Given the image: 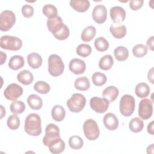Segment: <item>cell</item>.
<instances>
[{"instance_id": "32", "label": "cell", "mask_w": 154, "mask_h": 154, "mask_svg": "<svg viewBox=\"0 0 154 154\" xmlns=\"http://www.w3.org/2000/svg\"><path fill=\"white\" fill-rule=\"evenodd\" d=\"M10 111L13 114H21L25 109V103L20 100H13L10 106Z\"/></svg>"}, {"instance_id": "15", "label": "cell", "mask_w": 154, "mask_h": 154, "mask_svg": "<svg viewBox=\"0 0 154 154\" xmlns=\"http://www.w3.org/2000/svg\"><path fill=\"white\" fill-rule=\"evenodd\" d=\"M110 16L114 23L123 22L126 17V11L121 7L114 6L110 9Z\"/></svg>"}, {"instance_id": "24", "label": "cell", "mask_w": 154, "mask_h": 154, "mask_svg": "<svg viewBox=\"0 0 154 154\" xmlns=\"http://www.w3.org/2000/svg\"><path fill=\"white\" fill-rule=\"evenodd\" d=\"M51 116L55 121L61 122L66 116V111L62 106L56 105L52 109Z\"/></svg>"}, {"instance_id": "35", "label": "cell", "mask_w": 154, "mask_h": 154, "mask_svg": "<svg viewBox=\"0 0 154 154\" xmlns=\"http://www.w3.org/2000/svg\"><path fill=\"white\" fill-rule=\"evenodd\" d=\"M107 78L106 75L101 72H96L92 76V81L96 86H102L106 82Z\"/></svg>"}, {"instance_id": "40", "label": "cell", "mask_w": 154, "mask_h": 154, "mask_svg": "<svg viewBox=\"0 0 154 154\" xmlns=\"http://www.w3.org/2000/svg\"><path fill=\"white\" fill-rule=\"evenodd\" d=\"M132 53L135 57L141 58L147 54V48L143 44H138L134 46L132 49Z\"/></svg>"}, {"instance_id": "21", "label": "cell", "mask_w": 154, "mask_h": 154, "mask_svg": "<svg viewBox=\"0 0 154 154\" xmlns=\"http://www.w3.org/2000/svg\"><path fill=\"white\" fill-rule=\"evenodd\" d=\"M17 79L21 84L28 85L31 84L33 80L34 76L32 73L28 70H23L20 71L17 75Z\"/></svg>"}, {"instance_id": "9", "label": "cell", "mask_w": 154, "mask_h": 154, "mask_svg": "<svg viewBox=\"0 0 154 154\" xmlns=\"http://www.w3.org/2000/svg\"><path fill=\"white\" fill-rule=\"evenodd\" d=\"M153 113V104L152 102L149 99H142L139 104L138 115L144 119H149Z\"/></svg>"}, {"instance_id": "20", "label": "cell", "mask_w": 154, "mask_h": 154, "mask_svg": "<svg viewBox=\"0 0 154 154\" xmlns=\"http://www.w3.org/2000/svg\"><path fill=\"white\" fill-rule=\"evenodd\" d=\"M119 93V89L117 87L111 85L107 87L103 90L102 92V96L106 99L109 102H112L117 99Z\"/></svg>"}, {"instance_id": "8", "label": "cell", "mask_w": 154, "mask_h": 154, "mask_svg": "<svg viewBox=\"0 0 154 154\" xmlns=\"http://www.w3.org/2000/svg\"><path fill=\"white\" fill-rule=\"evenodd\" d=\"M16 22V16L11 10H4L0 14V29L7 31Z\"/></svg>"}, {"instance_id": "10", "label": "cell", "mask_w": 154, "mask_h": 154, "mask_svg": "<svg viewBox=\"0 0 154 154\" xmlns=\"http://www.w3.org/2000/svg\"><path fill=\"white\" fill-rule=\"evenodd\" d=\"M109 102L105 98L93 97L90 100V105L93 110L97 113H103L108 108Z\"/></svg>"}, {"instance_id": "19", "label": "cell", "mask_w": 154, "mask_h": 154, "mask_svg": "<svg viewBox=\"0 0 154 154\" xmlns=\"http://www.w3.org/2000/svg\"><path fill=\"white\" fill-rule=\"evenodd\" d=\"M27 61L30 67L34 69H36L42 66V58L38 54L32 52L27 56Z\"/></svg>"}, {"instance_id": "42", "label": "cell", "mask_w": 154, "mask_h": 154, "mask_svg": "<svg viewBox=\"0 0 154 154\" xmlns=\"http://www.w3.org/2000/svg\"><path fill=\"white\" fill-rule=\"evenodd\" d=\"M21 11L23 16L26 18L31 17L34 14V8L29 4L23 5L22 7Z\"/></svg>"}, {"instance_id": "22", "label": "cell", "mask_w": 154, "mask_h": 154, "mask_svg": "<svg viewBox=\"0 0 154 154\" xmlns=\"http://www.w3.org/2000/svg\"><path fill=\"white\" fill-rule=\"evenodd\" d=\"M27 103L32 109H40L43 106L42 98L37 94H30L27 98Z\"/></svg>"}, {"instance_id": "46", "label": "cell", "mask_w": 154, "mask_h": 154, "mask_svg": "<svg viewBox=\"0 0 154 154\" xmlns=\"http://www.w3.org/2000/svg\"><path fill=\"white\" fill-rule=\"evenodd\" d=\"M153 68H152V69L149 71L148 75H147L149 81H150V82L151 83H152V84L153 83Z\"/></svg>"}, {"instance_id": "25", "label": "cell", "mask_w": 154, "mask_h": 154, "mask_svg": "<svg viewBox=\"0 0 154 154\" xmlns=\"http://www.w3.org/2000/svg\"><path fill=\"white\" fill-rule=\"evenodd\" d=\"M96 29L94 26L90 25L85 28L81 35V40L85 42H90L95 36Z\"/></svg>"}, {"instance_id": "2", "label": "cell", "mask_w": 154, "mask_h": 154, "mask_svg": "<svg viewBox=\"0 0 154 154\" xmlns=\"http://www.w3.org/2000/svg\"><path fill=\"white\" fill-rule=\"evenodd\" d=\"M64 70V64L61 58L56 54H52L48 58V71L52 76L61 75Z\"/></svg>"}, {"instance_id": "12", "label": "cell", "mask_w": 154, "mask_h": 154, "mask_svg": "<svg viewBox=\"0 0 154 154\" xmlns=\"http://www.w3.org/2000/svg\"><path fill=\"white\" fill-rule=\"evenodd\" d=\"M92 17L97 23L101 24L104 23L107 17V10L106 7L101 4L96 5L93 10Z\"/></svg>"}, {"instance_id": "45", "label": "cell", "mask_w": 154, "mask_h": 154, "mask_svg": "<svg viewBox=\"0 0 154 154\" xmlns=\"http://www.w3.org/2000/svg\"><path fill=\"white\" fill-rule=\"evenodd\" d=\"M153 123L154 122L153 121H152L150 123L148 124L147 125V132L151 134V135H153L154 132H153Z\"/></svg>"}, {"instance_id": "18", "label": "cell", "mask_w": 154, "mask_h": 154, "mask_svg": "<svg viewBox=\"0 0 154 154\" xmlns=\"http://www.w3.org/2000/svg\"><path fill=\"white\" fill-rule=\"evenodd\" d=\"M70 5L75 11L79 13L86 11L90 7V2L88 0H71Z\"/></svg>"}, {"instance_id": "47", "label": "cell", "mask_w": 154, "mask_h": 154, "mask_svg": "<svg viewBox=\"0 0 154 154\" xmlns=\"http://www.w3.org/2000/svg\"><path fill=\"white\" fill-rule=\"evenodd\" d=\"M1 57H2L1 58V64H3L7 60V55H6L5 54H4L2 51H1Z\"/></svg>"}, {"instance_id": "37", "label": "cell", "mask_w": 154, "mask_h": 154, "mask_svg": "<svg viewBox=\"0 0 154 154\" xmlns=\"http://www.w3.org/2000/svg\"><path fill=\"white\" fill-rule=\"evenodd\" d=\"M42 12L48 19L52 18L57 16L58 11L55 6L52 4L45 5L42 9Z\"/></svg>"}, {"instance_id": "38", "label": "cell", "mask_w": 154, "mask_h": 154, "mask_svg": "<svg viewBox=\"0 0 154 154\" xmlns=\"http://www.w3.org/2000/svg\"><path fill=\"white\" fill-rule=\"evenodd\" d=\"M34 89L40 94H47L50 91V85L45 81H39L34 84Z\"/></svg>"}, {"instance_id": "33", "label": "cell", "mask_w": 154, "mask_h": 154, "mask_svg": "<svg viewBox=\"0 0 154 154\" xmlns=\"http://www.w3.org/2000/svg\"><path fill=\"white\" fill-rule=\"evenodd\" d=\"M69 144L72 149H80L84 144V141L82 138L78 135H73L69 138Z\"/></svg>"}, {"instance_id": "11", "label": "cell", "mask_w": 154, "mask_h": 154, "mask_svg": "<svg viewBox=\"0 0 154 154\" xmlns=\"http://www.w3.org/2000/svg\"><path fill=\"white\" fill-rule=\"evenodd\" d=\"M23 94V88L16 83L8 85L4 91L5 97L10 100H15Z\"/></svg>"}, {"instance_id": "1", "label": "cell", "mask_w": 154, "mask_h": 154, "mask_svg": "<svg viewBox=\"0 0 154 154\" xmlns=\"http://www.w3.org/2000/svg\"><path fill=\"white\" fill-rule=\"evenodd\" d=\"M24 129L31 136H38L42 133L40 117L35 113L29 114L25 119Z\"/></svg>"}, {"instance_id": "30", "label": "cell", "mask_w": 154, "mask_h": 154, "mask_svg": "<svg viewBox=\"0 0 154 154\" xmlns=\"http://www.w3.org/2000/svg\"><path fill=\"white\" fill-rule=\"evenodd\" d=\"M143 121L138 117H135L132 119L129 123V128L130 130L135 133L141 132L143 130Z\"/></svg>"}, {"instance_id": "13", "label": "cell", "mask_w": 154, "mask_h": 154, "mask_svg": "<svg viewBox=\"0 0 154 154\" xmlns=\"http://www.w3.org/2000/svg\"><path fill=\"white\" fill-rule=\"evenodd\" d=\"M70 70L75 75L82 74L86 69L85 63L79 58H73L69 63Z\"/></svg>"}, {"instance_id": "41", "label": "cell", "mask_w": 154, "mask_h": 154, "mask_svg": "<svg viewBox=\"0 0 154 154\" xmlns=\"http://www.w3.org/2000/svg\"><path fill=\"white\" fill-rule=\"evenodd\" d=\"M69 34L70 31L68 27L66 25H64V26L61 29L54 34L53 35L55 37V38L59 40H64L69 37Z\"/></svg>"}, {"instance_id": "6", "label": "cell", "mask_w": 154, "mask_h": 154, "mask_svg": "<svg viewBox=\"0 0 154 154\" xmlns=\"http://www.w3.org/2000/svg\"><path fill=\"white\" fill-rule=\"evenodd\" d=\"M0 46L2 49L6 50L18 51L22 46V41L17 37L3 35L1 37Z\"/></svg>"}, {"instance_id": "44", "label": "cell", "mask_w": 154, "mask_h": 154, "mask_svg": "<svg viewBox=\"0 0 154 154\" xmlns=\"http://www.w3.org/2000/svg\"><path fill=\"white\" fill-rule=\"evenodd\" d=\"M153 40H154V37L153 36H151L150 37H149L146 43V45H147V48L150 49L151 51H153Z\"/></svg>"}, {"instance_id": "31", "label": "cell", "mask_w": 154, "mask_h": 154, "mask_svg": "<svg viewBox=\"0 0 154 154\" xmlns=\"http://www.w3.org/2000/svg\"><path fill=\"white\" fill-rule=\"evenodd\" d=\"M94 45L96 49L99 52H104L109 48L108 42L103 37H99L96 38L94 40Z\"/></svg>"}, {"instance_id": "4", "label": "cell", "mask_w": 154, "mask_h": 154, "mask_svg": "<svg viewBox=\"0 0 154 154\" xmlns=\"http://www.w3.org/2000/svg\"><path fill=\"white\" fill-rule=\"evenodd\" d=\"M135 108V101L132 96L125 94L122 97L119 103V109L123 116H131L133 114Z\"/></svg>"}, {"instance_id": "26", "label": "cell", "mask_w": 154, "mask_h": 154, "mask_svg": "<svg viewBox=\"0 0 154 154\" xmlns=\"http://www.w3.org/2000/svg\"><path fill=\"white\" fill-rule=\"evenodd\" d=\"M135 92V94L138 97H146L150 93L149 86L145 82H140L136 85Z\"/></svg>"}, {"instance_id": "27", "label": "cell", "mask_w": 154, "mask_h": 154, "mask_svg": "<svg viewBox=\"0 0 154 154\" xmlns=\"http://www.w3.org/2000/svg\"><path fill=\"white\" fill-rule=\"evenodd\" d=\"M74 86L78 90L86 91L90 88V83L89 79L86 76H81L75 79Z\"/></svg>"}, {"instance_id": "39", "label": "cell", "mask_w": 154, "mask_h": 154, "mask_svg": "<svg viewBox=\"0 0 154 154\" xmlns=\"http://www.w3.org/2000/svg\"><path fill=\"white\" fill-rule=\"evenodd\" d=\"M20 119L16 114L10 115L7 121V126L11 130H16L20 126Z\"/></svg>"}, {"instance_id": "28", "label": "cell", "mask_w": 154, "mask_h": 154, "mask_svg": "<svg viewBox=\"0 0 154 154\" xmlns=\"http://www.w3.org/2000/svg\"><path fill=\"white\" fill-rule=\"evenodd\" d=\"M114 60L111 55H106L102 57L99 62V67L103 70H109L113 66Z\"/></svg>"}, {"instance_id": "16", "label": "cell", "mask_w": 154, "mask_h": 154, "mask_svg": "<svg viewBox=\"0 0 154 154\" xmlns=\"http://www.w3.org/2000/svg\"><path fill=\"white\" fill-rule=\"evenodd\" d=\"M103 122L106 128L110 131H114L118 128L119 120L117 117L112 113L106 114L103 119Z\"/></svg>"}, {"instance_id": "34", "label": "cell", "mask_w": 154, "mask_h": 154, "mask_svg": "<svg viewBox=\"0 0 154 154\" xmlns=\"http://www.w3.org/2000/svg\"><path fill=\"white\" fill-rule=\"evenodd\" d=\"M49 151L52 153L58 154L63 152L65 149V143L64 141L61 138L56 143L52 144V145L49 146Z\"/></svg>"}, {"instance_id": "5", "label": "cell", "mask_w": 154, "mask_h": 154, "mask_svg": "<svg viewBox=\"0 0 154 154\" xmlns=\"http://www.w3.org/2000/svg\"><path fill=\"white\" fill-rule=\"evenodd\" d=\"M66 104L71 112H79L85 106L86 99L83 94L74 93L67 100Z\"/></svg>"}, {"instance_id": "3", "label": "cell", "mask_w": 154, "mask_h": 154, "mask_svg": "<svg viewBox=\"0 0 154 154\" xmlns=\"http://www.w3.org/2000/svg\"><path fill=\"white\" fill-rule=\"evenodd\" d=\"M61 139L59 128L54 123L48 124L45 129V135L43 138V144L47 147Z\"/></svg>"}, {"instance_id": "36", "label": "cell", "mask_w": 154, "mask_h": 154, "mask_svg": "<svg viewBox=\"0 0 154 154\" xmlns=\"http://www.w3.org/2000/svg\"><path fill=\"white\" fill-rule=\"evenodd\" d=\"M92 51L91 47L87 44H81L78 46L76 49V54L82 57L89 56Z\"/></svg>"}, {"instance_id": "43", "label": "cell", "mask_w": 154, "mask_h": 154, "mask_svg": "<svg viewBox=\"0 0 154 154\" xmlns=\"http://www.w3.org/2000/svg\"><path fill=\"white\" fill-rule=\"evenodd\" d=\"M143 3V0H131L129 2V7L131 10L136 11L142 7Z\"/></svg>"}, {"instance_id": "23", "label": "cell", "mask_w": 154, "mask_h": 154, "mask_svg": "<svg viewBox=\"0 0 154 154\" xmlns=\"http://www.w3.org/2000/svg\"><path fill=\"white\" fill-rule=\"evenodd\" d=\"M25 64V61L23 57L18 55L12 56L8 62L9 67L14 70H17L22 67Z\"/></svg>"}, {"instance_id": "29", "label": "cell", "mask_w": 154, "mask_h": 154, "mask_svg": "<svg viewBox=\"0 0 154 154\" xmlns=\"http://www.w3.org/2000/svg\"><path fill=\"white\" fill-rule=\"evenodd\" d=\"M114 55L117 60L123 61L128 58L129 51L125 46H118L114 51Z\"/></svg>"}, {"instance_id": "7", "label": "cell", "mask_w": 154, "mask_h": 154, "mask_svg": "<svg viewBox=\"0 0 154 154\" xmlns=\"http://www.w3.org/2000/svg\"><path fill=\"white\" fill-rule=\"evenodd\" d=\"M83 131L85 137L90 141L96 140L100 135L97 123L93 119H87L83 125Z\"/></svg>"}, {"instance_id": "14", "label": "cell", "mask_w": 154, "mask_h": 154, "mask_svg": "<svg viewBox=\"0 0 154 154\" xmlns=\"http://www.w3.org/2000/svg\"><path fill=\"white\" fill-rule=\"evenodd\" d=\"M46 24L49 31L51 32L52 34H55L58 30L61 29L65 25L61 17L59 16H57L52 18L48 19Z\"/></svg>"}, {"instance_id": "17", "label": "cell", "mask_w": 154, "mask_h": 154, "mask_svg": "<svg viewBox=\"0 0 154 154\" xmlns=\"http://www.w3.org/2000/svg\"><path fill=\"white\" fill-rule=\"evenodd\" d=\"M109 31L116 38H122L126 34V27L121 23H114L109 27Z\"/></svg>"}]
</instances>
